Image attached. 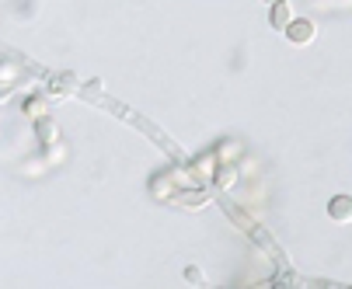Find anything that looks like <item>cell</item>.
<instances>
[{"mask_svg": "<svg viewBox=\"0 0 352 289\" xmlns=\"http://www.w3.org/2000/svg\"><path fill=\"white\" fill-rule=\"evenodd\" d=\"M314 35H318V25L307 21V18H293V21L286 25V38H289L293 45H311Z\"/></svg>", "mask_w": 352, "mask_h": 289, "instance_id": "1", "label": "cell"}, {"mask_svg": "<svg viewBox=\"0 0 352 289\" xmlns=\"http://www.w3.org/2000/svg\"><path fill=\"white\" fill-rule=\"evenodd\" d=\"M293 21V8H289V0H276L272 11H269V25L276 32H286V25Z\"/></svg>", "mask_w": 352, "mask_h": 289, "instance_id": "2", "label": "cell"}, {"mask_svg": "<svg viewBox=\"0 0 352 289\" xmlns=\"http://www.w3.org/2000/svg\"><path fill=\"white\" fill-rule=\"evenodd\" d=\"M328 216H331L335 223H352V199H349V196H335V199L328 203Z\"/></svg>", "mask_w": 352, "mask_h": 289, "instance_id": "3", "label": "cell"}, {"mask_svg": "<svg viewBox=\"0 0 352 289\" xmlns=\"http://www.w3.org/2000/svg\"><path fill=\"white\" fill-rule=\"evenodd\" d=\"M49 87H53V94H56V98H60V94H63V98H67V94H77V77L74 73H60V77H53V80H49Z\"/></svg>", "mask_w": 352, "mask_h": 289, "instance_id": "4", "label": "cell"}, {"mask_svg": "<svg viewBox=\"0 0 352 289\" xmlns=\"http://www.w3.org/2000/svg\"><path fill=\"white\" fill-rule=\"evenodd\" d=\"M25 115L28 119H45L49 115V98H28L25 102Z\"/></svg>", "mask_w": 352, "mask_h": 289, "instance_id": "5", "label": "cell"}, {"mask_svg": "<svg viewBox=\"0 0 352 289\" xmlns=\"http://www.w3.org/2000/svg\"><path fill=\"white\" fill-rule=\"evenodd\" d=\"M38 139H42V147H49V143H56V139H60L56 126L49 122V119H38Z\"/></svg>", "mask_w": 352, "mask_h": 289, "instance_id": "6", "label": "cell"}, {"mask_svg": "<svg viewBox=\"0 0 352 289\" xmlns=\"http://www.w3.org/2000/svg\"><path fill=\"white\" fill-rule=\"evenodd\" d=\"M182 203H185V206H206V203H210V192H185Z\"/></svg>", "mask_w": 352, "mask_h": 289, "instance_id": "7", "label": "cell"}, {"mask_svg": "<svg viewBox=\"0 0 352 289\" xmlns=\"http://www.w3.org/2000/svg\"><path fill=\"white\" fill-rule=\"evenodd\" d=\"M185 279H188L192 286H206V275H203V272H199L195 265H188V268H185Z\"/></svg>", "mask_w": 352, "mask_h": 289, "instance_id": "8", "label": "cell"}, {"mask_svg": "<svg viewBox=\"0 0 352 289\" xmlns=\"http://www.w3.org/2000/svg\"><path fill=\"white\" fill-rule=\"evenodd\" d=\"M18 73H14V67L11 63H4V67H0V80H14Z\"/></svg>", "mask_w": 352, "mask_h": 289, "instance_id": "9", "label": "cell"}, {"mask_svg": "<svg viewBox=\"0 0 352 289\" xmlns=\"http://www.w3.org/2000/svg\"><path fill=\"white\" fill-rule=\"evenodd\" d=\"M265 4H276V0H265Z\"/></svg>", "mask_w": 352, "mask_h": 289, "instance_id": "10", "label": "cell"}]
</instances>
